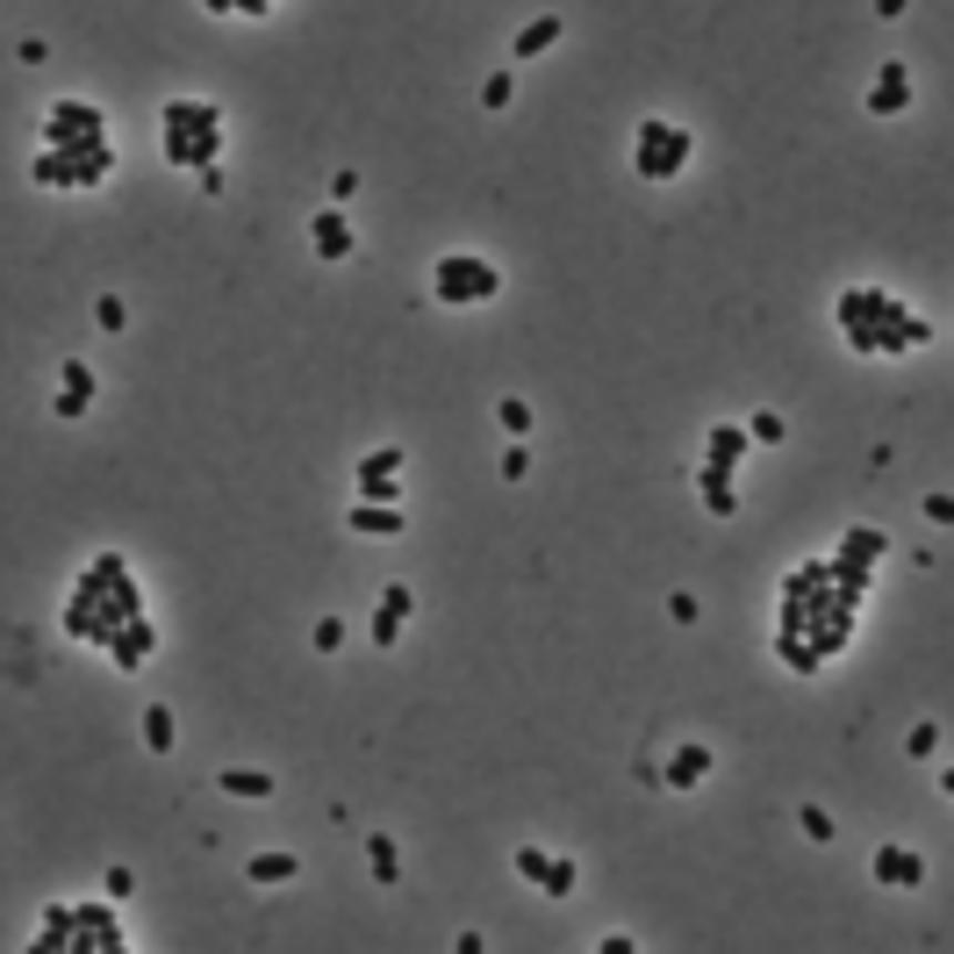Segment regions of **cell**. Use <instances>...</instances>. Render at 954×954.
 Segmentation results:
<instances>
[{
    "label": "cell",
    "instance_id": "d6986e66",
    "mask_svg": "<svg viewBox=\"0 0 954 954\" xmlns=\"http://www.w3.org/2000/svg\"><path fill=\"white\" fill-rule=\"evenodd\" d=\"M747 445H753V431H747V423H710V445H704V460L739 466V460H747Z\"/></svg>",
    "mask_w": 954,
    "mask_h": 954
},
{
    "label": "cell",
    "instance_id": "1f68e13d",
    "mask_svg": "<svg viewBox=\"0 0 954 954\" xmlns=\"http://www.w3.org/2000/svg\"><path fill=\"white\" fill-rule=\"evenodd\" d=\"M309 646H316V654H338V646H345V625H338V617H316Z\"/></svg>",
    "mask_w": 954,
    "mask_h": 954
},
{
    "label": "cell",
    "instance_id": "4dcf8cb0",
    "mask_svg": "<svg viewBox=\"0 0 954 954\" xmlns=\"http://www.w3.org/2000/svg\"><path fill=\"white\" fill-rule=\"evenodd\" d=\"M123 324H130L123 295H101V301H94V330H109V338H115V330H123Z\"/></svg>",
    "mask_w": 954,
    "mask_h": 954
},
{
    "label": "cell",
    "instance_id": "7402d4cb",
    "mask_svg": "<svg viewBox=\"0 0 954 954\" xmlns=\"http://www.w3.org/2000/svg\"><path fill=\"white\" fill-rule=\"evenodd\" d=\"M776 660L790 675H818V668H825V654H818L811 639H797V632H776Z\"/></svg>",
    "mask_w": 954,
    "mask_h": 954
},
{
    "label": "cell",
    "instance_id": "7c38bea8",
    "mask_svg": "<svg viewBox=\"0 0 954 954\" xmlns=\"http://www.w3.org/2000/svg\"><path fill=\"white\" fill-rule=\"evenodd\" d=\"M869 875H875L883 890H919V883H926V861H919L912 847H875Z\"/></svg>",
    "mask_w": 954,
    "mask_h": 954
},
{
    "label": "cell",
    "instance_id": "d4e9b609",
    "mask_svg": "<svg viewBox=\"0 0 954 954\" xmlns=\"http://www.w3.org/2000/svg\"><path fill=\"white\" fill-rule=\"evenodd\" d=\"M29 179H37V187H80V165H72L65 151H37V165H29Z\"/></svg>",
    "mask_w": 954,
    "mask_h": 954
},
{
    "label": "cell",
    "instance_id": "ba28073f",
    "mask_svg": "<svg viewBox=\"0 0 954 954\" xmlns=\"http://www.w3.org/2000/svg\"><path fill=\"white\" fill-rule=\"evenodd\" d=\"M517 875L538 897H574V861H553L545 847H517Z\"/></svg>",
    "mask_w": 954,
    "mask_h": 954
},
{
    "label": "cell",
    "instance_id": "6da1fadb",
    "mask_svg": "<svg viewBox=\"0 0 954 954\" xmlns=\"http://www.w3.org/2000/svg\"><path fill=\"white\" fill-rule=\"evenodd\" d=\"M136 617H144V588H136L130 560L123 553H94L86 574L72 582V603L58 611V632H65L72 646H101V654H109L115 632L136 625Z\"/></svg>",
    "mask_w": 954,
    "mask_h": 954
},
{
    "label": "cell",
    "instance_id": "b9f144b4",
    "mask_svg": "<svg viewBox=\"0 0 954 954\" xmlns=\"http://www.w3.org/2000/svg\"><path fill=\"white\" fill-rule=\"evenodd\" d=\"M904 8H912V0H875V14H883V22H897Z\"/></svg>",
    "mask_w": 954,
    "mask_h": 954
},
{
    "label": "cell",
    "instance_id": "e575fe53",
    "mask_svg": "<svg viewBox=\"0 0 954 954\" xmlns=\"http://www.w3.org/2000/svg\"><path fill=\"white\" fill-rule=\"evenodd\" d=\"M747 431H753V445H782V417H776V409H761Z\"/></svg>",
    "mask_w": 954,
    "mask_h": 954
},
{
    "label": "cell",
    "instance_id": "74e56055",
    "mask_svg": "<svg viewBox=\"0 0 954 954\" xmlns=\"http://www.w3.org/2000/svg\"><path fill=\"white\" fill-rule=\"evenodd\" d=\"M668 617H675V625H696L704 611H696V596H689V588H675V596H668Z\"/></svg>",
    "mask_w": 954,
    "mask_h": 954
},
{
    "label": "cell",
    "instance_id": "9a60e30c",
    "mask_svg": "<svg viewBox=\"0 0 954 954\" xmlns=\"http://www.w3.org/2000/svg\"><path fill=\"white\" fill-rule=\"evenodd\" d=\"M345 524H352L359 538H402V503H367V495H359V503L345 510Z\"/></svg>",
    "mask_w": 954,
    "mask_h": 954
},
{
    "label": "cell",
    "instance_id": "f35d334b",
    "mask_svg": "<svg viewBox=\"0 0 954 954\" xmlns=\"http://www.w3.org/2000/svg\"><path fill=\"white\" fill-rule=\"evenodd\" d=\"M352 194H359V173H352V165H338V173H330V202H352Z\"/></svg>",
    "mask_w": 954,
    "mask_h": 954
},
{
    "label": "cell",
    "instance_id": "2e32d148",
    "mask_svg": "<svg viewBox=\"0 0 954 954\" xmlns=\"http://www.w3.org/2000/svg\"><path fill=\"white\" fill-rule=\"evenodd\" d=\"M696 489H704V510H710V517H732V510H739L732 466H725V460H696Z\"/></svg>",
    "mask_w": 954,
    "mask_h": 954
},
{
    "label": "cell",
    "instance_id": "7bdbcfd3",
    "mask_svg": "<svg viewBox=\"0 0 954 954\" xmlns=\"http://www.w3.org/2000/svg\"><path fill=\"white\" fill-rule=\"evenodd\" d=\"M941 790H947V797H954V768H947V776H941Z\"/></svg>",
    "mask_w": 954,
    "mask_h": 954
},
{
    "label": "cell",
    "instance_id": "9c48e42d",
    "mask_svg": "<svg viewBox=\"0 0 954 954\" xmlns=\"http://www.w3.org/2000/svg\"><path fill=\"white\" fill-rule=\"evenodd\" d=\"M309 252H316L324 266H345V259H352V223H345V202H338V208H316V216H309Z\"/></svg>",
    "mask_w": 954,
    "mask_h": 954
},
{
    "label": "cell",
    "instance_id": "60d3db41",
    "mask_svg": "<svg viewBox=\"0 0 954 954\" xmlns=\"http://www.w3.org/2000/svg\"><path fill=\"white\" fill-rule=\"evenodd\" d=\"M926 517L933 524H954V495H926Z\"/></svg>",
    "mask_w": 954,
    "mask_h": 954
},
{
    "label": "cell",
    "instance_id": "ac0fdd59",
    "mask_svg": "<svg viewBox=\"0 0 954 954\" xmlns=\"http://www.w3.org/2000/svg\"><path fill=\"white\" fill-rule=\"evenodd\" d=\"M660 768H668V790H696V782L710 776V747H696V739H689V747H675Z\"/></svg>",
    "mask_w": 954,
    "mask_h": 954
},
{
    "label": "cell",
    "instance_id": "8fae6325",
    "mask_svg": "<svg viewBox=\"0 0 954 954\" xmlns=\"http://www.w3.org/2000/svg\"><path fill=\"white\" fill-rule=\"evenodd\" d=\"M912 109V65L904 58H883L875 65V86H869V115H904Z\"/></svg>",
    "mask_w": 954,
    "mask_h": 954
},
{
    "label": "cell",
    "instance_id": "cb8c5ba5",
    "mask_svg": "<svg viewBox=\"0 0 954 954\" xmlns=\"http://www.w3.org/2000/svg\"><path fill=\"white\" fill-rule=\"evenodd\" d=\"M396 474H402V445H373L367 460L352 466V481H359V489H373V481H396Z\"/></svg>",
    "mask_w": 954,
    "mask_h": 954
},
{
    "label": "cell",
    "instance_id": "4316f807",
    "mask_svg": "<svg viewBox=\"0 0 954 954\" xmlns=\"http://www.w3.org/2000/svg\"><path fill=\"white\" fill-rule=\"evenodd\" d=\"M883 553H890V538L875 532V524H854V532L840 538V560H869V567H875V560H883Z\"/></svg>",
    "mask_w": 954,
    "mask_h": 954
},
{
    "label": "cell",
    "instance_id": "4fadbf2b",
    "mask_svg": "<svg viewBox=\"0 0 954 954\" xmlns=\"http://www.w3.org/2000/svg\"><path fill=\"white\" fill-rule=\"evenodd\" d=\"M409 611H417V596H409L402 582H388V588H381V611H373V646H381V654H388V646L402 639Z\"/></svg>",
    "mask_w": 954,
    "mask_h": 954
},
{
    "label": "cell",
    "instance_id": "8992f818",
    "mask_svg": "<svg viewBox=\"0 0 954 954\" xmlns=\"http://www.w3.org/2000/svg\"><path fill=\"white\" fill-rule=\"evenodd\" d=\"M94 136H109V115H101L94 101H51V115H43V144L72 151V144H94Z\"/></svg>",
    "mask_w": 954,
    "mask_h": 954
},
{
    "label": "cell",
    "instance_id": "ffe728a7",
    "mask_svg": "<svg viewBox=\"0 0 954 954\" xmlns=\"http://www.w3.org/2000/svg\"><path fill=\"white\" fill-rule=\"evenodd\" d=\"M367 869H373V883H381V890L402 883V854H396V840H388V832H367Z\"/></svg>",
    "mask_w": 954,
    "mask_h": 954
},
{
    "label": "cell",
    "instance_id": "ab89813d",
    "mask_svg": "<svg viewBox=\"0 0 954 954\" xmlns=\"http://www.w3.org/2000/svg\"><path fill=\"white\" fill-rule=\"evenodd\" d=\"M101 890H109V897H130V890H136V869H123V861H115V869H109V883H101Z\"/></svg>",
    "mask_w": 954,
    "mask_h": 954
},
{
    "label": "cell",
    "instance_id": "f1b7e54d",
    "mask_svg": "<svg viewBox=\"0 0 954 954\" xmlns=\"http://www.w3.org/2000/svg\"><path fill=\"white\" fill-rule=\"evenodd\" d=\"M144 747H151V753L173 747V710H165V704H151V710H144Z\"/></svg>",
    "mask_w": 954,
    "mask_h": 954
},
{
    "label": "cell",
    "instance_id": "3957f363",
    "mask_svg": "<svg viewBox=\"0 0 954 954\" xmlns=\"http://www.w3.org/2000/svg\"><path fill=\"white\" fill-rule=\"evenodd\" d=\"M689 130H675V123H660V115H646V123L639 130H632V173H639V179H654V187H660V179H681V173H689Z\"/></svg>",
    "mask_w": 954,
    "mask_h": 954
},
{
    "label": "cell",
    "instance_id": "d590c367",
    "mask_svg": "<svg viewBox=\"0 0 954 954\" xmlns=\"http://www.w3.org/2000/svg\"><path fill=\"white\" fill-rule=\"evenodd\" d=\"M933 747H941V732H933V725H912V732H904V753H912V761H926Z\"/></svg>",
    "mask_w": 954,
    "mask_h": 954
},
{
    "label": "cell",
    "instance_id": "30bf717a",
    "mask_svg": "<svg viewBox=\"0 0 954 954\" xmlns=\"http://www.w3.org/2000/svg\"><path fill=\"white\" fill-rule=\"evenodd\" d=\"M933 330L919 324V309H904L897 295H883V359H904V352H919Z\"/></svg>",
    "mask_w": 954,
    "mask_h": 954
},
{
    "label": "cell",
    "instance_id": "5bb4252c",
    "mask_svg": "<svg viewBox=\"0 0 954 954\" xmlns=\"http://www.w3.org/2000/svg\"><path fill=\"white\" fill-rule=\"evenodd\" d=\"M151 654H158V625H151V617H136V625H123V632H115V646H109V660H115V668H144V660Z\"/></svg>",
    "mask_w": 954,
    "mask_h": 954
},
{
    "label": "cell",
    "instance_id": "5b68a950",
    "mask_svg": "<svg viewBox=\"0 0 954 954\" xmlns=\"http://www.w3.org/2000/svg\"><path fill=\"white\" fill-rule=\"evenodd\" d=\"M65 954H130L123 926H115V912H109L101 897L72 904V947H65Z\"/></svg>",
    "mask_w": 954,
    "mask_h": 954
},
{
    "label": "cell",
    "instance_id": "7a4b0ae2",
    "mask_svg": "<svg viewBox=\"0 0 954 954\" xmlns=\"http://www.w3.org/2000/svg\"><path fill=\"white\" fill-rule=\"evenodd\" d=\"M431 295L445 301V309H481V301L503 295V266L474 259V252H445V259L431 266Z\"/></svg>",
    "mask_w": 954,
    "mask_h": 954
},
{
    "label": "cell",
    "instance_id": "603a6c76",
    "mask_svg": "<svg viewBox=\"0 0 954 954\" xmlns=\"http://www.w3.org/2000/svg\"><path fill=\"white\" fill-rule=\"evenodd\" d=\"M223 797H245V804H259V797H273V776L266 768H223Z\"/></svg>",
    "mask_w": 954,
    "mask_h": 954
},
{
    "label": "cell",
    "instance_id": "e0dca14e",
    "mask_svg": "<svg viewBox=\"0 0 954 954\" xmlns=\"http://www.w3.org/2000/svg\"><path fill=\"white\" fill-rule=\"evenodd\" d=\"M86 409H94V367H86V359H72V367H65V388H58V423H80Z\"/></svg>",
    "mask_w": 954,
    "mask_h": 954
},
{
    "label": "cell",
    "instance_id": "52a82bcc",
    "mask_svg": "<svg viewBox=\"0 0 954 954\" xmlns=\"http://www.w3.org/2000/svg\"><path fill=\"white\" fill-rule=\"evenodd\" d=\"M216 151H223V123H165V165L202 173V165H216Z\"/></svg>",
    "mask_w": 954,
    "mask_h": 954
},
{
    "label": "cell",
    "instance_id": "836d02e7",
    "mask_svg": "<svg viewBox=\"0 0 954 954\" xmlns=\"http://www.w3.org/2000/svg\"><path fill=\"white\" fill-rule=\"evenodd\" d=\"M797 825H804V840H818V847H825V840H832V818H825V811H818V804H804V811H797Z\"/></svg>",
    "mask_w": 954,
    "mask_h": 954
},
{
    "label": "cell",
    "instance_id": "277c9868",
    "mask_svg": "<svg viewBox=\"0 0 954 954\" xmlns=\"http://www.w3.org/2000/svg\"><path fill=\"white\" fill-rule=\"evenodd\" d=\"M883 295H890V287H840V301H832V324H840L847 352L883 359Z\"/></svg>",
    "mask_w": 954,
    "mask_h": 954
},
{
    "label": "cell",
    "instance_id": "484cf974",
    "mask_svg": "<svg viewBox=\"0 0 954 954\" xmlns=\"http://www.w3.org/2000/svg\"><path fill=\"white\" fill-rule=\"evenodd\" d=\"M510 43H517V58H538V51H553V43H560V14H532V22H524V29H517Z\"/></svg>",
    "mask_w": 954,
    "mask_h": 954
},
{
    "label": "cell",
    "instance_id": "8d00e7d4",
    "mask_svg": "<svg viewBox=\"0 0 954 954\" xmlns=\"http://www.w3.org/2000/svg\"><path fill=\"white\" fill-rule=\"evenodd\" d=\"M495 474H503V481H524V474H532V452H524V445H510L503 460H495Z\"/></svg>",
    "mask_w": 954,
    "mask_h": 954
},
{
    "label": "cell",
    "instance_id": "d6a6232c",
    "mask_svg": "<svg viewBox=\"0 0 954 954\" xmlns=\"http://www.w3.org/2000/svg\"><path fill=\"white\" fill-rule=\"evenodd\" d=\"M208 14H273L280 0H202Z\"/></svg>",
    "mask_w": 954,
    "mask_h": 954
},
{
    "label": "cell",
    "instance_id": "f546056e",
    "mask_svg": "<svg viewBox=\"0 0 954 954\" xmlns=\"http://www.w3.org/2000/svg\"><path fill=\"white\" fill-rule=\"evenodd\" d=\"M510 101H517V80H510V72H489V80H481V109H510Z\"/></svg>",
    "mask_w": 954,
    "mask_h": 954
},
{
    "label": "cell",
    "instance_id": "44dd1931",
    "mask_svg": "<svg viewBox=\"0 0 954 954\" xmlns=\"http://www.w3.org/2000/svg\"><path fill=\"white\" fill-rule=\"evenodd\" d=\"M295 869H301V861H295V854H280V847H266V854H252V861H245V875H252L259 890H273V883H295Z\"/></svg>",
    "mask_w": 954,
    "mask_h": 954
},
{
    "label": "cell",
    "instance_id": "83f0119b",
    "mask_svg": "<svg viewBox=\"0 0 954 954\" xmlns=\"http://www.w3.org/2000/svg\"><path fill=\"white\" fill-rule=\"evenodd\" d=\"M495 423H503L510 438H532L538 417H532V402H524V396H503V402H495Z\"/></svg>",
    "mask_w": 954,
    "mask_h": 954
}]
</instances>
